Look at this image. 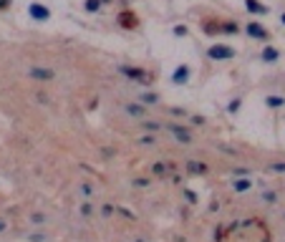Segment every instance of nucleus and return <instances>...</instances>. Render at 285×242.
I'll return each mask as SVG.
<instances>
[{"instance_id": "nucleus-1", "label": "nucleus", "mask_w": 285, "mask_h": 242, "mask_svg": "<svg viewBox=\"0 0 285 242\" xmlns=\"http://www.w3.org/2000/svg\"><path fill=\"white\" fill-rule=\"evenodd\" d=\"M119 73H121L126 81H131V83H142V86H151V83H154V73L144 71L142 66H129V63H121V66H119Z\"/></svg>"}, {"instance_id": "nucleus-2", "label": "nucleus", "mask_w": 285, "mask_h": 242, "mask_svg": "<svg viewBox=\"0 0 285 242\" xmlns=\"http://www.w3.org/2000/svg\"><path fill=\"white\" fill-rule=\"evenodd\" d=\"M28 78L38 81V83H53V81H58V73H56V69H51V66H31Z\"/></svg>"}, {"instance_id": "nucleus-3", "label": "nucleus", "mask_w": 285, "mask_h": 242, "mask_svg": "<svg viewBox=\"0 0 285 242\" xmlns=\"http://www.w3.org/2000/svg\"><path fill=\"white\" fill-rule=\"evenodd\" d=\"M235 56H237V51L232 46H227V43H212V46L207 48L210 61H232Z\"/></svg>"}, {"instance_id": "nucleus-4", "label": "nucleus", "mask_w": 285, "mask_h": 242, "mask_svg": "<svg viewBox=\"0 0 285 242\" xmlns=\"http://www.w3.org/2000/svg\"><path fill=\"white\" fill-rule=\"evenodd\" d=\"M245 33L252 38V40H260V43H268L273 35H270V31L262 26V23H257V20H250V23L245 26Z\"/></svg>"}, {"instance_id": "nucleus-5", "label": "nucleus", "mask_w": 285, "mask_h": 242, "mask_svg": "<svg viewBox=\"0 0 285 242\" xmlns=\"http://www.w3.org/2000/svg\"><path fill=\"white\" fill-rule=\"evenodd\" d=\"M121 108H124V114H126L129 119H134V121H142V119L146 116V104H142L139 99H137V101L121 104Z\"/></svg>"}, {"instance_id": "nucleus-6", "label": "nucleus", "mask_w": 285, "mask_h": 242, "mask_svg": "<svg viewBox=\"0 0 285 242\" xmlns=\"http://www.w3.org/2000/svg\"><path fill=\"white\" fill-rule=\"evenodd\" d=\"M164 126L172 131V137H174V141H177V144H192V141H194L187 126H179V124H174V121H169V124H164Z\"/></svg>"}, {"instance_id": "nucleus-7", "label": "nucleus", "mask_w": 285, "mask_h": 242, "mask_svg": "<svg viewBox=\"0 0 285 242\" xmlns=\"http://www.w3.org/2000/svg\"><path fill=\"white\" fill-rule=\"evenodd\" d=\"M116 20H119V26L126 28V31H134V28L139 26V15H137L134 10H121V13L116 15Z\"/></svg>"}, {"instance_id": "nucleus-8", "label": "nucleus", "mask_w": 285, "mask_h": 242, "mask_svg": "<svg viewBox=\"0 0 285 242\" xmlns=\"http://www.w3.org/2000/svg\"><path fill=\"white\" fill-rule=\"evenodd\" d=\"M28 15L33 20H38V23H46V20H51V10L46 5H40V3H31L28 5Z\"/></svg>"}, {"instance_id": "nucleus-9", "label": "nucleus", "mask_w": 285, "mask_h": 242, "mask_svg": "<svg viewBox=\"0 0 285 242\" xmlns=\"http://www.w3.org/2000/svg\"><path fill=\"white\" fill-rule=\"evenodd\" d=\"M184 169H187V174H192V177H202V174L210 172V167H207L205 162H200V159H187V162H184Z\"/></svg>"}, {"instance_id": "nucleus-10", "label": "nucleus", "mask_w": 285, "mask_h": 242, "mask_svg": "<svg viewBox=\"0 0 285 242\" xmlns=\"http://www.w3.org/2000/svg\"><path fill=\"white\" fill-rule=\"evenodd\" d=\"M260 61L268 63V66H273V63L280 61V51H278L275 46H270V43H265V46H262V51H260Z\"/></svg>"}, {"instance_id": "nucleus-11", "label": "nucleus", "mask_w": 285, "mask_h": 242, "mask_svg": "<svg viewBox=\"0 0 285 242\" xmlns=\"http://www.w3.org/2000/svg\"><path fill=\"white\" fill-rule=\"evenodd\" d=\"M189 76H192V69H189L187 63H182V66H177V69H174V73H172V83L184 86V83L189 81Z\"/></svg>"}, {"instance_id": "nucleus-12", "label": "nucleus", "mask_w": 285, "mask_h": 242, "mask_svg": "<svg viewBox=\"0 0 285 242\" xmlns=\"http://www.w3.org/2000/svg\"><path fill=\"white\" fill-rule=\"evenodd\" d=\"M245 8L252 15H268V5H262L260 0H245Z\"/></svg>"}, {"instance_id": "nucleus-13", "label": "nucleus", "mask_w": 285, "mask_h": 242, "mask_svg": "<svg viewBox=\"0 0 285 242\" xmlns=\"http://www.w3.org/2000/svg\"><path fill=\"white\" fill-rule=\"evenodd\" d=\"M240 33V26L235 20H220V35H237Z\"/></svg>"}, {"instance_id": "nucleus-14", "label": "nucleus", "mask_w": 285, "mask_h": 242, "mask_svg": "<svg viewBox=\"0 0 285 242\" xmlns=\"http://www.w3.org/2000/svg\"><path fill=\"white\" fill-rule=\"evenodd\" d=\"M139 101L146 104V106H157V104L162 101V96L154 94V91H142V94H139Z\"/></svg>"}, {"instance_id": "nucleus-15", "label": "nucleus", "mask_w": 285, "mask_h": 242, "mask_svg": "<svg viewBox=\"0 0 285 242\" xmlns=\"http://www.w3.org/2000/svg\"><path fill=\"white\" fill-rule=\"evenodd\" d=\"M139 126H142V131H151V134H157V131H162V121H151V119H142L139 121Z\"/></svg>"}, {"instance_id": "nucleus-16", "label": "nucleus", "mask_w": 285, "mask_h": 242, "mask_svg": "<svg viewBox=\"0 0 285 242\" xmlns=\"http://www.w3.org/2000/svg\"><path fill=\"white\" fill-rule=\"evenodd\" d=\"M137 144H139V146H144V149H149V146H157V134H151V131H146V134H142V137L137 139Z\"/></svg>"}, {"instance_id": "nucleus-17", "label": "nucleus", "mask_w": 285, "mask_h": 242, "mask_svg": "<svg viewBox=\"0 0 285 242\" xmlns=\"http://www.w3.org/2000/svg\"><path fill=\"white\" fill-rule=\"evenodd\" d=\"M250 187H252V179H250V177H240V179L232 182V189H235V192H248Z\"/></svg>"}, {"instance_id": "nucleus-18", "label": "nucleus", "mask_w": 285, "mask_h": 242, "mask_svg": "<svg viewBox=\"0 0 285 242\" xmlns=\"http://www.w3.org/2000/svg\"><path fill=\"white\" fill-rule=\"evenodd\" d=\"M265 106L268 108H283L285 106V96H265Z\"/></svg>"}, {"instance_id": "nucleus-19", "label": "nucleus", "mask_w": 285, "mask_h": 242, "mask_svg": "<svg viewBox=\"0 0 285 242\" xmlns=\"http://www.w3.org/2000/svg\"><path fill=\"white\" fill-rule=\"evenodd\" d=\"M101 5H104V0H86V3H83V10L86 13H101Z\"/></svg>"}, {"instance_id": "nucleus-20", "label": "nucleus", "mask_w": 285, "mask_h": 242, "mask_svg": "<svg viewBox=\"0 0 285 242\" xmlns=\"http://www.w3.org/2000/svg\"><path fill=\"white\" fill-rule=\"evenodd\" d=\"M78 192L86 197V200H91V194H94V182H89V179L81 182V184H78Z\"/></svg>"}, {"instance_id": "nucleus-21", "label": "nucleus", "mask_w": 285, "mask_h": 242, "mask_svg": "<svg viewBox=\"0 0 285 242\" xmlns=\"http://www.w3.org/2000/svg\"><path fill=\"white\" fill-rule=\"evenodd\" d=\"M78 209H81V214H83V217H91V212H94V200H86V197H83Z\"/></svg>"}, {"instance_id": "nucleus-22", "label": "nucleus", "mask_w": 285, "mask_h": 242, "mask_svg": "<svg viewBox=\"0 0 285 242\" xmlns=\"http://www.w3.org/2000/svg\"><path fill=\"white\" fill-rule=\"evenodd\" d=\"M260 200L265 202V205H275V202H278V192H270V189H265V192H260Z\"/></svg>"}, {"instance_id": "nucleus-23", "label": "nucleus", "mask_w": 285, "mask_h": 242, "mask_svg": "<svg viewBox=\"0 0 285 242\" xmlns=\"http://www.w3.org/2000/svg\"><path fill=\"white\" fill-rule=\"evenodd\" d=\"M31 225L33 227H43V225H46V214H43V212H33L31 214Z\"/></svg>"}, {"instance_id": "nucleus-24", "label": "nucleus", "mask_w": 285, "mask_h": 242, "mask_svg": "<svg viewBox=\"0 0 285 242\" xmlns=\"http://www.w3.org/2000/svg\"><path fill=\"white\" fill-rule=\"evenodd\" d=\"M151 172H154L157 177H162V179H164V177H167V172H169V167L162 162V164H154V167H151Z\"/></svg>"}, {"instance_id": "nucleus-25", "label": "nucleus", "mask_w": 285, "mask_h": 242, "mask_svg": "<svg viewBox=\"0 0 285 242\" xmlns=\"http://www.w3.org/2000/svg\"><path fill=\"white\" fill-rule=\"evenodd\" d=\"M240 106H243V99H232V101L227 104V111H230V114L235 116V114L240 111Z\"/></svg>"}, {"instance_id": "nucleus-26", "label": "nucleus", "mask_w": 285, "mask_h": 242, "mask_svg": "<svg viewBox=\"0 0 285 242\" xmlns=\"http://www.w3.org/2000/svg\"><path fill=\"white\" fill-rule=\"evenodd\" d=\"M28 240H31V242H48L46 232H31V235H28Z\"/></svg>"}, {"instance_id": "nucleus-27", "label": "nucleus", "mask_w": 285, "mask_h": 242, "mask_svg": "<svg viewBox=\"0 0 285 242\" xmlns=\"http://www.w3.org/2000/svg\"><path fill=\"white\" fill-rule=\"evenodd\" d=\"M131 184H134L137 189H146V187H149L151 182H149L146 177H137V179H134V182H131Z\"/></svg>"}, {"instance_id": "nucleus-28", "label": "nucleus", "mask_w": 285, "mask_h": 242, "mask_svg": "<svg viewBox=\"0 0 285 242\" xmlns=\"http://www.w3.org/2000/svg\"><path fill=\"white\" fill-rule=\"evenodd\" d=\"M116 212H119L121 217H126V219H131V222H134V219H137V217H134V212H131V209H126V207H116Z\"/></svg>"}, {"instance_id": "nucleus-29", "label": "nucleus", "mask_w": 285, "mask_h": 242, "mask_svg": "<svg viewBox=\"0 0 285 242\" xmlns=\"http://www.w3.org/2000/svg\"><path fill=\"white\" fill-rule=\"evenodd\" d=\"M172 33L177 35V38H184L189 31H187V26H174V28H172Z\"/></svg>"}, {"instance_id": "nucleus-30", "label": "nucleus", "mask_w": 285, "mask_h": 242, "mask_svg": "<svg viewBox=\"0 0 285 242\" xmlns=\"http://www.w3.org/2000/svg\"><path fill=\"white\" fill-rule=\"evenodd\" d=\"M217 149L225 151V154H237V149H235V146H227V144H217Z\"/></svg>"}, {"instance_id": "nucleus-31", "label": "nucleus", "mask_w": 285, "mask_h": 242, "mask_svg": "<svg viewBox=\"0 0 285 242\" xmlns=\"http://www.w3.org/2000/svg\"><path fill=\"white\" fill-rule=\"evenodd\" d=\"M189 121H192L194 126H205V121H207V119H205V116H189Z\"/></svg>"}, {"instance_id": "nucleus-32", "label": "nucleus", "mask_w": 285, "mask_h": 242, "mask_svg": "<svg viewBox=\"0 0 285 242\" xmlns=\"http://www.w3.org/2000/svg\"><path fill=\"white\" fill-rule=\"evenodd\" d=\"M182 192H184V197H187V200H189L192 205H197V194H194L192 189H182Z\"/></svg>"}, {"instance_id": "nucleus-33", "label": "nucleus", "mask_w": 285, "mask_h": 242, "mask_svg": "<svg viewBox=\"0 0 285 242\" xmlns=\"http://www.w3.org/2000/svg\"><path fill=\"white\" fill-rule=\"evenodd\" d=\"M169 111H172L174 116H187V111H184V108H179V106H174V108H169Z\"/></svg>"}, {"instance_id": "nucleus-34", "label": "nucleus", "mask_w": 285, "mask_h": 242, "mask_svg": "<svg viewBox=\"0 0 285 242\" xmlns=\"http://www.w3.org/2000/svg\"><path fill=\"white\" fill-rule=\"evenodd\" d=\"M8 227H10V225H8V219H5V217H0V235L8 232Z\"/></svg>"}, {"instance_id": "nucleus-35", "label": "nucleus", "mask_w": 285, "mask_h": 242, "mask_svg": "<svg viewBox=\"0 0 285 242\" xmlns=\"http://www.w3.org/2000/svg\"><path fill=\"white\" fill-rule=\"evenodd\" d=\"M36 99H38V104H43V106H48V104H51V101H48V96H46V94H38V96H36Z\"/></svg>"}, {"instance_id": "nucleus-36", "label": "nucleus", "mask_w": 285, "mask_h": 242, "mask_svg": "<svg viewBox=\"0 0 285 242\" xmlns=\"http://www.w3.org/2000/svg\"><path fill=\"white\" fill-rule=\"evenodd\" d=\"M268 169H270V172H285V162H283V164H270Z\"/></svg>"}, {"instance_id": "nucleus-37", "label": "nucleus", "mask_w": 285, "mask_h": 242, "mask_svg": "<svg viewBox=\"0 0 285 242\" xmlns=\"http://www.w3.org/2000/svg\"><path fill=\"white\" fill-rule=\"evenodd\" d=\"M101 212H104V214L108 217V214H111V212H114V207H111V205H108V202H106V205H101Z\"/></svg>"}, {"instance_id": "nucleus-38", "label": "nucleus", "mask_w": 285, "mask_h": 242, "mask_svg": "<svg viewBox=\"0 0 285 242\" xmlns=\"http://www.w3.org/2000/svg\"><path fill=\"white\" fill-rule=\"evenodd\" d=\"M10 3H13V0H0V10H8Z\"/></svg>"}, {"instance_id": "nucleus-39", "label": "nucleus", "mask_w": 285, "mask_h": 242, "mask_svg": "<svg viewBox=\"0 0 285 242\" xmlns=\"http://www.w3.org/2000/svg\"><path fill=\"white\" fill-rule=\"evenodd\" d=\"M134 242H146V240H144V237H137V240H134Z\"/></svg>"}, {"instance_id": "nucleus-40", "label": "nucleus", "mask_w": 285, "mask_h": 242, "mask_svg": "<svg viewBox=\"0 0 285 242\" xmlns=\"http://www.w3.org/2000/svg\"><path fill=\"white\" fill-rule=\"evenodd\" d=\"M280 20H283V26H285V13H283V15H280Z\"/></svg>"}, {"instance_id": "nucleus-41", "label": "nucleus", "mask_w": 285, "mask_h": 242, "mask_svg": "<svg viewBox=\"0 0 285 242\" xmlns=\"http://www.w3.org/2000/svg\"><path fill=\"white\" fill-rule=\"evenodd\" d=\"M106 3H114V0H104V5H106Z\"/></svg>"}]
</instances>
